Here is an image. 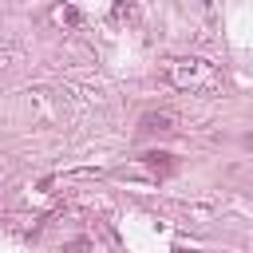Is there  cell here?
I'll list each match as a JSON object with an SVG mask.
<instances>
[{"instance_id":"6da1fadb","label":"cell","mask_w":253,"mask_h":253,"mask_svg":"<svg viewBox=\"0 0 253 253\" xmlns=\"http://www.w3.org/2000/svg\"><path fill=\"white\" fill-rule=\"evenodd\" d=\"M170 83L190 95H210L221 87V71H217V63H210L202 55H182L170 63Z\"/></svg>"},{"instance_id":"7a4b0ae2","label":"cell","mask_w":253,"mask_h":253,"mask_svg":"<svg viewBox=\"0 0 253 253\" xmlns=\"http://www.w3.org/2000/svg\"><path fill=\"white\" fill-rule=\"evenodd\" d=\"M138 126H142L146 134H170V130H178V115H174V111H146V115L138 119Z\"/></svg>"},{"instance_id":"3957f363","label":"cell","mask_w":253,"mask_h":253,"mask_svg":"<svg viewBox=\"0 0 253 253\" xmlns=\"http://www.w3.org/2000/svg\"><path fill=\"white\" fill-rule=\"evenodd\" d=\"M51 24H59V28H79L83 16H79V8H71V4H55V8H51Z\"/></svg>"},{"instance_id":"277c9868","label":"cell","mask_w":253,"mask_h":253,"mask_svg":"<svg viewBox=\"0 0 253 253\" xmlns=\"http://www.w3.org/2000/svg\"><path fill=\"white\" fill-rule=\"evenodd\" d=\"M111 20H115V24H134V20H138V8H134L130 0H115V4H111Z\"/></svg>"},{"instance_id":"5b68a950","label":"cell","mask_w":253,"mask_h":253,"mask_svg":"<svg viewBox=\"0 0 253 253\" xmlns=\"http://www.w3.org/2000/svg\"><path fill=\"white\" fill-rule=\"evenodd\" d=\"M59 253H91V241H87V237H75V241H67Z\"/></svg>"},{"instance_id":"8992f818","label":"cell","mask_w":253,"mask_h":253,"mask_svg":"<svg viewBox=\"0 0 253 253\" xmlns=\"http://www.w3.org/2000/svg\"><path fill=\"white\" fill-rule=\"evenodd\" d=\"M174 253H186V249H174Z\"/></svg>"}]
</instances>
